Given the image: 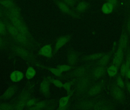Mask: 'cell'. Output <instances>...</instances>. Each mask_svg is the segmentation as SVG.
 <instances>
[{
    "instance_id": "20",
    "label": "cell",
    "mask_w": 130,
    "mask_h": 110,
    "mask_svg": "<svg viewBox=\"0 0 130 110\" xmlns=\"http://www.w3.org/2000/svg\"><path fill=\"white\" fill-rule=\"evenodd\" d=\"M113 51L112 50V51L110 53L105 54L101 58L99 59L96 62L94 63V65H100V66H107L108 63L110 60V58L113 53Z\"/></svg>"
},
{
    "instance_id": "35",
    "label": "cell",
    "mask_w": 130,
    "mask_h": 110,
    "mask_svg": "<svg viewBox=\"0 0 130 110\" xmlns=\"http://www.w3.org/2000/svg\"><path fill=\"white\" fill-rule=\"evenodd\" d=\"M61 1H62L63 2L66 4L74 10L76 5L78 2L76 1V0H61Z\"/></svg>"
},
{
    "instance_id": "19",
    "label": "cell",
    "mask_w": 130,
    "mask_h": 110,
    "mask_svg": "<svg viewBox=\"0 0 130 110\" xmlns=\"http://www.w3.org/2000/svg\"><path fill=\"white\" fill-rule=\"evenodd\" d=\"M105 53H98L84 55L81 58L82 62L93 61L99 60L105 54Z\"/></svg>"
},
{
    "instance_id": "13",
    "label": "cell",
    "mask_w": 130,
    "mask_h": 110,
    "mask_svg": "<svg viewBox=\"0 0 130 110\" xmlns=\"http://www.w3.org/2000/svg\"><path fill=\"white\" fill-rule=\"evenodd\" d=\"M91 6L90 2L84 0L78 2L74 10L79 14L81 15L86 12Z\"/></svg>"
},
{
    "instance_id": "41",
    "label": "cell",
    "mask_w": 130,
    "mask_h": 110,
    "mask_svg": "<svg viewBox=\"0 0 130 110\" xmlns=\"http://www.w3.org/2000/svg\"><path fill=\"white\" fill-rule=\"evenodd\" d=\"M126 5L128 9H130V0H126Z\"/></svg>"
},
{
    "instance_id": "11",
    "label": "cell",
    "mask_w": 130,
    "mask_h": 110,
    "mask_svg": "<svg viewBox=\"0 0 130 110\" xmlns=\"http://www.w3.org/2000/svg\"><path fill=\"white\" fill-rule=\"evenodd\" d=\"M72 38V35L71 34H67L59 37L56 41L53 51V56H55L56 54L59 50L69 42L71 40Z\"/></svg>"
},
{
    "instance_id": "40",
    "label": "cell",
    "mask_w": 130,
    "mask_h": 110,
    "mask_svg": "<svg viewBox=\"0 0 130 110\" xmlns=\"http://www.w3.org/2000/svg\"><path fill=\"white\" fill-rule=\"evenodd\" d=\"M5 31V27L4 24L1 21H0V34L4 33Z\"/></svg>"
},
{
    "instance_id": "37",
    "label": "cell",
    "mask_w": 130,
    "mask_h": 110,
    "mask_svg": "<svg viewBox=\"0 0 130 110\" xmlns=\"http://www.w3.org/2000/svg\"><path fill=\"white\" fill-rule=\"evenodd\" d=\"M38 102V99H36V98H33V99L29 100L27 103L26 105L27 106L30 108V107L34 106Z\"/></svg>"
},
{
    "instance_id": "42",
    "label": "cell",
    "mask_w": 130,
    "mask_h": 110,
    "mask_svg": "<svg viewBox=\"0 0 130 110\" xmlns=\"http://www.w3.org/2000/svg\"><path fill=\"white\" fill-rule=\"evenodd\" d=\"M127 88L130 94V81L127 82L126 84Z\"/></svg>"
},
{
    "instance_id": "36",
    "label": "cell",
    "mask_w": 130,
    "mask_h": 110,
    "mask_svg": "<svg viewBox=\"0 0 130 110\" xmlns=\"http://www.w3.org/2000/svg\"><path fill=\"white\" fill-rule=\"evenodd\" d=\"M117 85L121 88L124 87V83L121 77V76L119 75L117 79Z\"/></svg>"
},
{
    "instance_id": "6",
    "label": "cell",
    "mask_w": 130,
    "mask_h": 110,
    "mask_svg": "<svg viewBox=\"0 0 130 110\" xmlns=\"http://www.w3.org/2000/svg\"><path fill=\"white\" fill-rule=\"evenodd\" d=\"M55 4L57 5L59 10L62 13L67 15L75 19H79L81 18V15L76 13L73 9L71 8L61 0H53Z\"/></svg>"
},
{
    "instance_id": "12",
    "label": "cell",
    "mask_w": 130,
    "mask_h": 110,
    "mask_svg": "<svg viewBox=\"0 0 130 110\" xmlns=\"http://www.w3.org/2000/svg\"><path fill=\"white\" fill-rule=\"evenodd\" d=\"M50 81L47 77H44L42 80L40 86V90L42 94L46 98H48L50 96Z\"/></svg>"
},
{
    "instance_id": "10",
    "label": "cell",
    "mask_w": 130,
    "mask_h": 110,
    "mask_svg": "<svg viewBox=\"0 0 130 110\" xmlns=\"http://www.w3.org/2000/svg\"><path fill=\"white\" fill-rule=\"evenodd\" d=\"M106 66L95 65L94 64L89 73L95 82L104 75L106 73Z\"/></svg>"
},
{
    "instance_id": "45",
    "label": "cell",
    "mask_w": 130,
    "mask_h": 110,
    "mask_svg": "<svg viewBox=\"0 0 130 110\" xmlns=\"http://www.w3.org/2000/svg\"><path fill=\"white\" fill-rule=\"evenodd\" d=\"M2 15V12L1 11V9H0V16L1 15Z\"/></svg>"
},
{
    "instance_id": "27",
    "label": "cell",
    "mask_w": 130,
    "mask_h": 110,
    "mask_svg": "<svg viewBox=\"0 0 130 110\" xmlns=\"http://www.w3.org/2000/svg\"><path fill=\"white\" fill-rule=\"evenodd\" d=\"M0 4L9 9L14 6V2L11 0H0Z\"/></svg>"
},
{
    "instance_id": "28",
    "label": "cell",
    "mask_w": 130,
    "mask_h": 110,
    "mask_svg": "<svg viewBox=\"0 0 130 110\" xmlns=\"http://www.w3.org/2000/svg\"><path fill=\"white\" fill-rule=\"evenodd\" d=\"M36 75V71L32 67L28 68L26 72V77L28 80L32 79Z\"/></svg>"
},
{
    "instance_id": "31",
    "label": "cell",
    "mask_w": 130,
    "mask_h": 110,
    "mask_svg": "<svg viewBox=\"0 0 130 110\" xmlns=\"http://www.w3.org/2000/svg\"><path fill=\"white\" fill-rule=\"evenodd\" d=\"M130 68L125 63L121 65L120 69V73L121 76L123 77H126L127 74Z\"/></svg>"
},
{
    "instance_id": "32",
    "label": "cell",
    "mask_w": 130,
    "mask_h": 110,
    "mask_svg": "<svg viewBox=\"0 0 130 110\" xmlns=\"http://www.w3.org/2000/svg\"><path fill=\"white\" fill-rule=\"evenodd\" d=\"M74 83V80H72L70 81H68L65 83L64 84H63L62 86V88L66 90V91H67V94H68L71 92L72 91L71 90V86L73 83Z\"/></svg>"
},
{
    "instance_id": "1",
    "label": "cell",
    "mask_w": 130,
    "mask_h": 110,
    "mask_svg": "<svg viewBox=\"0 0 130 110\" xmlns=\"http://www.w3.org/2000/svg\"><path fill=\"white\" fill-rule=\"evenodd\" d=\"M75 109L77 110H112L114 109V107L113 104L106 100L82 97L77 102L75 106Z\"/></svg>"
},
{
    "instance_id": "46",
    "label": "cell",
    "mask_w": 130,
    "mask_h": 110,
    "mask_svg": "<svg viewBox=\"0 0 130 110\" xmlns=\"http://www.w3.org/2000/svg\"><path fill=\"white\" fill-rule=\"evenodd\" d=\"M76 1H82V0H76Z\"/></svg>"
},
{
    "instance_id": "24",
    "label": "cell",
    "mask_w": 130,
    "mask_h": 110,
    "mask_svg": "<svg viewBox=\"0 0 130 110\" xmlns=\"http://www.w3.org/2000/svg\"><path fill=\"white\" fill-rule=\"evenodd\" d=\"M16 91V88L15 87L11 86L10 87L4 94L3 97V99H7L10 98V97L13 96V94Z\"/></svg>"
},
{
    "instance_id": "17",
    "label": "cell",
    "mask_w": 130,
    "mask_h": 110,
    "mask_svg": "<svg viewBox=\"0 0 130 110\" xmlns=\"http://www.w3.org/2000/svg\"><path fill=\"white\" fill-rule=\"evenodd\" d=\"M128 34L125 28L124 27L119 40L118 46L121 47L124 50H126L128 45Z\"/></svg>"
},
{
    "instance_id": "39",
    "label": "cell",
    "mask_w": 130,
    "mask_h": 110,
    "mask_svg": "<svg viewBox=\"0 0 130 110\" xmlns=\"http://www.w3.org/2000/svg\"><path fill=\"white\" fill-rule=\"evenodd\" d=\"M126 64L130 68V50L127 52L126 58Z\"/></svg>"
},
{
    "instance_id": "29",
    "label": "cell",
    "mask_w": 130,
    "mask_h": 110,
    "mask_svg": "<svg viewBox=\"0 0 130 110\" xmlns=\"http://www.w3.org/2000/svg\"><path fill=\"white\" fill-rule=\"evenodd\" d=\"M9 15L20 17V11L19 8L16 7H13L9 10Z\"/></svg>"
},
{
    "instance_id": "4",
    "label": "cell",
    "mask_w": 130,
    "mask_h": 110,
    "mask_svg": "<svg viewBox=\"0 0 130 110\" xmlns=\"http://www.w3.org/2000/svg\"><path fill=\"white\" fill-rule=\"evenodd\" d=\"M104 86L105 82L103 81L94 82L82 95V97L86 98L95 97L102 91Z\"/></svg>"
},
{
    "instance_id": "9",
    "label": "cell",
    "mask_w": 130,
    "mask_h": 110,
    "mask_svg": "<svg viewBox=\"0 0 130 110\" xmlns=\"http://www.w3.org/2000/svg\"><path fill=\"white\" fill-rule=\"evenodd\" d=\"M33 88L34 85L32 84H29L24 91L20 100L18 105V109H22L25 106L32 93Z\"/></svg>"
},
{
    "instance_id": "23",
    "label": "cell",
    "mask_w": 130,
    "mask_h": 110,
    "mask_svg": "<svg viewBox=\"0 0 130 110\" xmlns=\"http://www.w3.org/2000/svg\"><path fill=\"white\" fill-rule=\"evenodd\" d=\"M42 68L48 70L49 71L52 72L53 74L55 75V76H57L59 78L61 77L62 76V72L56 68H54L49 67H46V66H45V65H43Z\"/></svg>"
},
{
    "instance_id": "44",
    "label": "cell",
    "mask_w": 130,
    "mask_h": 110,
    "mask_svg": "<svg viewBox=\"0 0 130 110\" xmlns=\"http://www.w3.org/2000/svg\"><path fill=\"white\" fill-rule=\"evenodd\" d=\"M2 43V41L0 39V46L1 45Z\"/></svg>"
},
{
    "instance_id": "43",
    "label": "cell",
    "mask_w": 130,
    "mask_h": 110,
    "mask_svg": "<svg viewBox=\"0 0 130 110\" xmlns=\"http://www.w3.org/2000/svg\"><path fill=\"white\" fill-rule=\"evenodd\" d=\"M126 77H127L128 78L130 79V68L129 69V70H128Z\"/></svg>"
},
{
    "instance_id": "38",
    "label": "cell",
    "mask_w": 130,
    "mask_h": 110,
    "mask_svg": "<svg viewBox=\"0 0 130 110\" xmlns=\"http://www.w3.org/2000/svg\"><path fill=\"white\" fill-rule=\"evenodd\" d=\"M106 1L107 2L110 3L113 6L114 8L117 6L118 4V0H106Z\"/></svg>"
},
{
    "instance_id": "21",
    "label": "cell",
    "mask_w": 130,
    "mask_h": 110,
    "mask_svg": "<svg viewBox=\"0 0 130 110\" xmlns=\"http://www.w3.org/2000/svg\"><path fill=\"white\" fill-rule=\"evenodd\" d=\"M24 77L23 74L20 71H13L10 75V78L13 82H17L21 80Z\"/></svg>"
},
{
    "instance_id": "15",
    "label": "cell",
    "mask_w": 130,
    "mask_h": 110,
    "mask_svg": "<svg viewBox=\"0 0 130 110\" xmlns=\"http://www.w3.org/2000/svg\"><path fill=\"white\" fill-rule=\"evenodd\" d=\"M74 91H72L66 96L62 97L60 99L59 102V106L57 109L59 110H65L69 109L70 100V97L72 96Z\"/></svg>"
},
{
    "instance_id": "16",
    "label": "cell",
    "mask_w": 130,
    "mask_h": 110,
    "mask_svg": "<svg viewBox=\"0 0 130 110\" xmlns=\"http://www.w3.org/2000/svg\"><path fill=\"white\" fill-rule=\"evenodd\" d=\"M124 50L118 46V48L115 54L113 61V64L119 68L123 60Z\"/></svg>"
},
{
    "instance_id": "34",
    "label": "cell",
    "mask_w": 130,
    "mask_h": 110,
    "mask_svg": "<svg viewBox=\"0 0 130 110\" xmlns=\"http://www.w3.org/2000/svg\"><path fill=\"white\" fill-rule=\"evenodd\" d=\"M74 67H71L69 65H59L57 66L56 68L60 70L62 72H66L72 70Z\"/></svg>"
},
{
    "instance_id": "7",
    "label": "cell",
    "mask_w": 130,
    "mask_h": 110,
    "mask_svg": "<svg viewBox=\"0 0 130 110\" xmlns=\"http://www.w3.org/2000/svg\"><path fill=\"white\" fill-rule=\"evenodd\" d=\"M55 101V99H52L39 101L29 109L33 110H53L55 108L54 103Z\"/></svg>"
},
{
    "instance_id": "5",
    "label": "cell",
    "mask_w": 130,
    "mask_h": 110,
    "mask_svg": "<svg viewBox=\"0 0 130 110\" xmlns=\"http://www.w3.org/2000/svg\"><path fill=\"white\" fill-rule=\"evenodd\" d=\"M9 17L14 26L17 29L20 33L29 38L33 39L29 32L28 28L22 21L20 17L9 15Z\"/></svg>"
},
{
    "instance_id": "26",
    "label": "cell",
    "mask_w": 130,
    "mask_h": 110,
    "mask_svg": "<svg viewBox=\"0 0 130 110\" xmlns=\"http://www.w3.org/2000/svg\"><path fill=\"white\" fill-rule=\"evenodd\" d=\"M7 28L10 33L15 38L20 34V33L18 30L14 26L9 25H8Z\"/></svg>"
},
{
    "instance_id": "14",
    "label": "cell",
    "mask_w": 130,
    "mask_h": 110,
    "mask_svg": "<svg viewBox=\"0 0 130 110\" xmlns=\"http://www.w3.org/2000/svg\"><path fill=\"white\" fill-rule=\"evenodd\" d=\"M79 54L72 49L69 50L67 54V64L69 66L74 67L78 62Z\"/></svg>"
},
{
    "instance_id": "3",
    "label": "cell",
    "mask_w": 130,
    "mask_h": 110,
    "mask_svg": "<svg viewBox=\"0 0 130 110\" xmlns=\"http://www.w3.org/2000/svg\"><path fill=\"white\" fill-rule=\"evenodd\" d=\"M94 62H91L77 67H74L73 69H72L71 71L67 73L62 77V76L59 79L62 80L70 79L75 80L84 77L89 72L92 67L94 65Z\"/></svg>"
},
{
    "instance_id": "2",
    "label": "cell",
    "mask_w": 130,
    "mask_h": 110,
    "mask_svg": "<svg viewBox=\"0 0 130 110\" xmlns=\"http://www.w3.org/2000/svg\"><path fill=\"white\" fill-rule=\"evenodd\" d=\"M74 80V91L76 96L82 95L95 82L89 72L80 78Z\"/></svg>"
},
{
    "instance_id": "25",
    "label": "cell",
    "mask_w": 130,
    "mask_h": 110,
    "mask_svg": "<svg viewBox=\"0 0 130 110\" xmlns=\"http://www.w3.org/2000/svg\"><path fill=\"white\" fill-rule=\"evenodd\" d=\"M118 69L117 67L113 65L110 66L107 69V71L108 75L110 77H114L117 75Z\"/></svg>"
},
{
    "instance_id": "18",
    "label": "cell",
    "mask_w": 130,
    "mask_h": 110,
    "mask_svg": "<svg viewBox=\"0 0 130 110\" xmlns=\"http://www.w3.org/2000/svg\"><path fill=\"white\" fill-rule=\"evenodd\" d=\"M39 55H42L49 58L53 57V51L51 44H47L43 47L38 52Z\"/></svg>"
},
{
    "instance_id": "33",
    "label": "cell",
    "mask_w": 130,
    "mask_h": 110,
    "mask_svg": "<svg viewBox=\"0 0 130 110\" xmlns=\"http://www.w3.org/2000/svg\"><path fill=\"white\" fill-rule=\"evenodd\" d=\"M124 27L126 29L128 35L130 36V11L128 12L127 14Z\"/></svg>"
},
{
    "instance_id": "8",
    "label": "cell",
    "mask_w": 130,
    "mask_h": 110,
    "mask_svg": "<svg viewBox=\"0 0 130 110\" xmlns=\"http://www.w3.org/2000/svg\"><path fill=\"white\" fill-rule=\"evenodd\" d=\"M111 94L113 99L118 102H123L125 99L124 92L117 84H113L110 88Z\"/></svg>"
},
{
    "instance_id": "22",
    "label": "cell",
    "mask_w": 130,
    "mask_h": 110,
    "mask_svg": "<svg viewBox=\"0 0 130 110\" xmlns=\"http://www.w3.org/2000/svg\"><path fill=\"white\" fill-rule=\"evenodd\" d=\"M114 8L112 5L107 2L102 5L101 10L104 14H108L111 13L113 11Z\"/></svg>"
},
{
    "instance_id": "30",
    "label": "cell",
    "mask_w": 130,
    "mask_h": 110,
    "mask_svg": "<svg viewBox=\"0 0 130 110\" xmlns=\"http://www.w3.org/2000/svg\"><path fill=\"white\" fill-rule=\"evenodd\" d=\"M47 77L50 81L51 83H53L56 87H58L59 88H62L63 84L61 81L59 80L54 79L50 76H47Z\"/></svg>"
}]
</instances>
